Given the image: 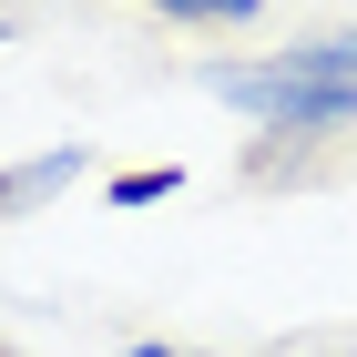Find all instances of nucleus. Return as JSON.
I'll use <instances>...</instances> for the list:
<instances>
[{
	"label": "nucleus",
	"mask_w": 357,
	"mask_h": 357,
	"mask_svg": "<svg viewBox=\"0 0 357 357\" xmlns=\"http://www.w3.org/2000/svg\"><path fill=\"white\" fill-rule=\"evenodd\" d=\"M204 92H215L225 112L266 123V133H286V143H337V133H357V82H337V72H317V61H296V52L204 72Z\"/></svg>",
	"instance_id": "obj_1"
},
{
	"label": "nucleus",
	"mask_w": 357,
	"mask_h": 357,
	"mask_svg": "<svg viewBox=\"0 0 357 357\" xmlns=\"http://www.w3.org/2000/svg\"><path fill=\"white\" fill-rule=\"evenodd\" d=\"M82 174H92L82 143H52V153H31V164H0V225L31 215V204H52V194H72Z\"/></svg>",
	"instance_id": "obj_2"
},
{
	"label": "nucleus",
	"mask_w": 357,
	"mask_h": 357,
	"mask_svg": "<svg viewBox=\"0 0 357 357\" xmlns=\"http://www.w3.org/2000/svg\"><path fill=\"white\" fill-rule=\"evenodd\" d=\"M102 194L112 204H164V194H184V174L174 164H133V174H102Z\"/></svg>",
	"instance_id": "obj_3"
},
{
	"label": "nucleus",
	"mask_w": 357,
	"mask_h": 357,
	"mask_svg": "<svg viewBox=\"0 0 357 357\" xmlns=\"http://www.w3.org/2000/svg\"><path fill=\"white\" fill-rule=\"evenodd\" d=\"M296 61H317V72L357 82V21H347V31H317V41H296Z\"/></svg>",
	"instance_id": "obj_4"
},
{
	"label": "nucleus",
	"mask_w": 357,
	"mask_h": 357,
	"mask_svg": "<svg viewBox=\"0 0 357 357\" xmlns=\"http://www.w3.org/2000/svg\"><path fill=\"white\" fill-rule=\"evenodd\" d=\"M143 10H164V21H255L266 0H143Z\"/></svg>",
	"instance_id": "obj_5"
},
{
	"label": "nucleus",
	"mask_w": 357,
	"mask_h": 357,
	"mask_svg": "<svg viewBox=\"0 0 357 357\" xmlns=\"http://www.w3.org/2000/svg\"><path fill=\"white\" fill-rule=\"evenodd\" d=\"M123 357H194V347H153V337H133V347H123Z\"/></svg>",
	"instance_id": "obj_6"
},
{
	"label": "nucleus",
	"mask_w": 357,
	"mask_h": 357,
	"mask_svg": "<svg viewBox=\"0 0 357 357\" xmlns=\"http://www.w3.org/2000/svg\"><path fill=\"white\" fill-rule=\"evenodd\" d=\"M0 41H10V10H0Z\"/></svg>",
	"instance_id": "obj_7"
},
{
	"label": "nucleus",
	"mask_w": 357,
	"mask_h": 357,
	"mask_svg": "<svg viewBox=\"0 0 357 357\" xmlns=\"http://www.w3.org/2000/svg\"><path fill=\"white\" fill-rule=\"evenodd\" d=\"M347 357H357V347H347Z\"/></svg>",
	"instance_id": "obj_8"
}]
</instances>
